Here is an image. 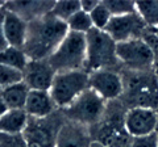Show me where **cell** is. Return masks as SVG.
I'll return each mask as SVG.
<instances>
[{"label": "cell", "mask_w": 158, "mask_h": 147, "mask_svg": "<svg viewBox=\"0 0 158 147\" xmlns=\"http://www.w3.org/2000/svg\"><path fill=\"white\" fill-rule=\"evenodd\" d=\"M92 142L90 127L65 118L57 133L56 147H91Z\"/></svg>", "instance_id": "cell-13"}, {"label": "cell", "mask_w": 158, "mask_h": 147, "mask_svg": "<svg viewBox=\"0 0 158 147\" xmlns=\"http://www.w3.org/2000/svg\"><path fill=\"white\" fill-rule=\"evenodd\" d=\"M23 81H24L23 71L11 66L0 65V87H2V89L15 84H19V83H23Z\"/></svg>", "instance_id": "cell-24"}, {"label": "cell", "mask_w": 158, "mask_h": 147, "mask_svg": "<svg viewBox=\"0 0 158 147\" xmlns=\"http://www.w3.org/2000/svg\"><path fill=\"white\" fill-rule=\"evenodd\" d=\"M0 147H28V142L23 134L0 133Z\"/></svg>", "instance_id": "cell-27"}, {"label": "cell", "mask_w": 158, "mask_h": 147, "mask_svg": "<svg viewBox=\"0 0 158 147\" xmlns=\"http://www.w3.org/2000/svg\"><path fill=\"white\" fill-rule=\"evenodd\" d=\"M131 147H158V137L154 133L132 138Z\"/></svg>", "instance_id": "cell-29"}, {"label": "cell", "mask_w": 158, "mask_h": 147, "mask_svg": "<svg viewBox=\"0 0 158 147\" xmlns=\"http://www.w3.org/2000/svg\"><path fill=\"white\" fill-rule=\"evenodd\" d=\"M29 116L24 109H9L0 118V133L23 134L28 125Z\"/></svg>", "instance_id": "cell-18"}, {"label": "cell", "mask_w": 158, "mask_h": 147, "mask_svg": "<svg viewBox=\"0 0 158 147\" xmlns=\"http://www.w3.org/2000/svg\"><path fill=\"white\" fill-rule=\"evenodd\" d=\"M87 88H90V74L86 70L57 72L49 93L57 109L63 110Z\"/></svg>", "instance_id": "cell-6"}, {"label": "cell", "mask_w": 158, "mask_h": 147, "mask_svg": "<svg viewBox=\"0 0 158 147\" xmlns=\"http://www.w3.org/2000/svg\"><path fill=\"white\" fill-rule=\"evenodd\" d=\"M146 28V24L140 14L135 12L124 16H113L104 32L116 43H120L133 38H141Z\"/></svg>", "instance_id": "cell-10"}, {"label": "cell", "mask_w": 158, "mask_h": 147, "mask_svg": "<svg viewBox=\"0 0 158 147\" xmlns=\"http://www.w3.org/2000/svg\"><path fill=\"white\" fill-rule=\"evenodd\" d=\"M90 88L107 102L118 100L124 91L123 77L118 70H98L90 72Z\"/></svg>", "instance_id": "cell-11"}, {"label": "cell", "mask_w": 158, "mask_h": 147, "mask_svg": "<svg viewBox=\"0 0 158 147\" xmlns=\"http://www.w3.org/2000/svg\"><path fill=\"white\" fill-rule=\"evenodd\" d=\"M67 33V24L49 12L28 22L27 40L23 50L29 61L49 59Z\"/></svg>", "instance_id": "cell-1"}, {"label": "cell", "mask_w": 158, "mask_h": 147, "mask_svg": "<svg viewBox=\"0 0 158 147\" xmlns=\"http://www.w3.org/2000/svg\"><path fill=\"white\" fill-rule=\"evenodd\" d=\"M116 55L121 68L129 71H146L154 68L156 58L142 38L120 42L116 45Z\"/></svg>", "instance_id": "cell-8"}, {"label": "cell", "mask_w": 158, "mask_h": 147, "mask_svg": "<svg viewBox=\"0 0 158 147\" xmlns=\"http://www.w3.org/2000/svg\"><path fill=\"white\" fill-rule=\"evenodd\" d=\"M113 16H124V14L135 13L136 11V2L129 0H106L103 2Z\"/></svg>", "instance_id": "cell-26"}, {"label": "cell", "mask_w": 158, "mask_h": 147, "mask_svg": "<svg viewBox=\"0 0 158 147\" xmlns=\"http://www.w3.org/2000/svg\"><path fill=\"white\" fill-rule=\"evenodd\" d=\"M107 101L94 89L87 88L74 100L66 109L61 110L66 120L79 122L91 127L103 118Z\"/></svg>", "instance_id": "cell-7"}, {"label": "cell", "mask_w": 158, "mask_h": 147, "mask_svg": "<svg viewBox=\"0 0 158 147\" xmlns=\"http://www.w3.org/2000/svg\"><path fill=\"white\" fill-rule=\"evenodd\" d=\"M24 83L31 91H49L52 88L56 71L45 61H29L24 68Z\"/></svg>", "instance_id": "cell-14"}, {"label": "cell", "mask_w": 158, "mask_h": 147, "mask_svg": "<svg viewBox=\"0 0 158 147\" xmlns=\"http://www.w3.org/2000/svg\"><path fill=\"white\" fill-rule=\"evenodd\" d=\"M124 91L120 97L128 109L148 108L158 110V77L154 68L146 71L120 70Z\"/></svg>", "instance_id": "cell-2"}, {"label": "cell", "mask_w": 158, "mask_h": 147, "mask_svg": "<svg viewBox=\"0 0 158 147\" xmlns=\"http://www.w3.org/2000/svg\"><path fill=\"white\" fill-rule=\"evenodd\" d=\"M141 38L144 40L146 45L149 46L152 53L154 54L156 61H158V36L154 30V28H146Z\"/></svg>", "instance_id": "cell-28"}, {"label": "cell", "mask_w": 158, "mask_h": 147, "mask_svg": "<svg viewBox=\"0 0 158 147\" xmlns=\"http://www.w3.org/2000/svg\"><path fill=\"white\" fill-rule=\"evenodd\" d=\"M87 58L86 34L69 32L48 62L56 72L85 70Z\"/></svg>", "instance_id": "cell-5"}, {"label": "cell", "mask_w": 158, "mask_h": 147, "mask_svg": "<svg viewBox=\"0 0 158 147\" xmlns=\"http://www.w3.org/2000/svg\"><path fill=\"white\" fill-rule=\"evenodd\" d=\"M56 2H11L4 3L3 8L6 11L19 14L25 21H32L37 17L52 12Z\"/></svg>", "instance_id": "cell-17"}, {"label": "cell", "mask_w": 158, "mask_h": 147, "mask_svg": "<svg viewBox=\"0 0 158 147\" xmlns=\"http://www.w3.org/2000/svg\"><path fill=\"white\" fill-rule=\"evenodd\" d=\"M24 110L32 118H45L57 110L49 91H31Z\"/></svg>", "instance_id": "cell-16"}, {"label": "cell", "mask_w": 158, "mask_h": 147, "mask_svg": "<svg viewBox=\"0 0 158 147\" xmlns=\"http://www.w3.org/2000/svg\"><path fill=\"white\" fill-rule=\"evenodd\" d=\"M154 71H156V75L158 77V61H156V63H154Z\"/></svg>", "instance_id": "cell-33"}, {"label": "cell", "mask_w": 158, "mask_h": 147, "mask_svg": "<svg viewBox=\"0 0 158 147\" xmlns=\"http://www.w3.org/2000/svg\"><path fill=\"white\" fill-rule=\"evenodd\" d=\"M67 26H69V32H75V33H82V34H87L88 32L94 29L90 13H87L85 11H79L77 12L74 16H71L67 20Z\"/></svg>", "instance_id": "cell-22"}, {"label": "cell", "mask_w": 158, "mask_h": 147, "mask_svg": "<svg viewBox=\"0 0 158 147\" xmlns=\"http://www.w3.org/2000/svg\"><path fill=\"white\" fill-rule=\"evenodd\" d=\"M92 25L95 29H99V30H104L107 28V25L110 24L112 14L108 11V8L106 7V4L103 2H99V4L96 6V8L90 13Z\"/></svg>", "instance_id": "cell-25"}, {"label": "cell", "mask_w": 158, "mask_h": 147, "mask_svg": "<svg viewBox=\"0 0 158 147\" xmlns=\"http://www.w3.org/2000/svg\"><path fill=\"white\" fill-rule=\"evenodd\" d=\"M9 109H8V106L6 105V102H4V100L2 99V97H0V118H2V117L4 116L7 113Z\"/></svg>", "instance_id": "cell-32"}, {"label": "cell", "mask_w": 158, "mask_h": 147, "mask_svg": "<svg viewBox=\"0 0 158 147\" xmlns=\"http://www.w3.org/2000/svg\"><path fill=\"white\" fill-rule=\"evenodd\" d=\"M4 16H6V11L3 7H0V53L9 47L6 40V34H4Z\"/></svg>", "instance_id": "cell-30"}, {"label": "cell", "mask_w": 158, "mask_h": 147, "mask_svg": "<svg viewBox=\"0 0 158 147\" xmlns=\"http://www.w3.org/2000/svg\"><path fill=\"white\" fill-rule=\"evenodd\" d=\"M27 32H28V21H25L16 13L6 11L4 34H6V40L8 45L12 47L23 49L27 40Z\"/></svg>", "instance_id": "cell-15"}, {"label": "cell", "mask_w": 158, "mask_h": 147, "mask_svg": "<svg viewBox=\"0 0 158 147\" xmlns=\"http://www.w3.org/2000/svg\"><path fill=\"white\" fill-rule=\"evenodd\" d=\"M158 122V112L148 108H132L127 110L125 127L132 138L154 133Z\"/></svg>", "instance_id": "cell-12"}, {"label": "cell", "mask_w": 158, "mask_h": 147, "mask_svg": "<svg viewBox=\"0 0 158 147\" xmlns=\"http://www.w3.org/2000/svg\"><path fill=\"white\" fill-rule=\"evenodd\" d=\"M28 57L25 55L23 49L9 46L4 51L0 53V65H6L17 68L20 71H24V68L28 65Z\"/></svg>", "instance_id": "cell-20"}, {"label": "cell", "mask_w": 158, "mask_h": 147, "mask_svg": "<svg viewBox=\"0 0 158 147\" xmlns=\"http://www.w3.org/2000/svg\"><path fill=\"white\" fill-rule=\"evenodd\" d=\"M158 112V110H157ZM156 134H157V137H158V122H157V127H156Z\"/></svg>", "instance_id": "cell-35"}, {"label": "cell", "mask_w": 158, "mask_h": 147, "mask_svg": "<svg viewBox=\"0 0 158 147\" xmlns=\"http://www.w3.org/2000/svg\"><path fill=\"white\" fill-rule=\"evenodd\" d=\"M65 121V116L61 110H56L45 118L29 117L28 125L23 135L28 143H37L42 147H56V138L59 127Z\"/></svg>", "instance_id": "cell-9"}, {"label": "cell", "mask_w": 158, "mask_h": 147, "mask_svg": "<svg viewBox=\"0 0 158 147\" xmlns=\"http://www.w3.org/2000/svg\"><path fill=\"white\" fill-rule=\"evenodd\" d=\"M127 110L120 99L108 101L103 118L90 127L92 141L104 147H131L132 137L125 127Z\"/></svg>", "instance_id": "cell-3"}, {"label": "cell", "mask_w": 158, "mask_h": 147, "mask_svg": "<svg viewBox=\"0 0 158 147\" xmlns=\"http://www.w3.org/2000/svg\"><path fill=\"white\" fill-rule=\"evenodd\" d=\"M29 92H31L29 87L23 81L2 89L0 97L4 100L8 109H24Z\"/></svg>", "instance_id": "cell-19"}, {"label": "cell", "mask_w": 158, "mask_h": 147, "mask_svg": "<svg viewBox=\"0 0 158 147\" xmlns=\"http://www.w3.org/2000/svg\"><path fill=\"white\" fill-rule=\"evenodd\" d=\"M91 147H104V146H102L100 143H96V142H92V145Z\"/></svg>", "instance_id": "cell-34"}, {"label": "cell", "mask_w": 158, "mask_h": 147, "mask_svg": "<svg viewBox=\"0 0 158 147\" xmlns=\"http://www.w3.org/2000/svg\"><path fill=\"white\" fill-rule=\"evenodd\" d=\"M99 2H94V0H82L81 2V9L87 13H91L94 9L96 8Z\"/></svg>", "instance_id": "cell-31"}, {"label": "cell", "mask_w": 158, "mask_h": 147, "mask_svg": "<svg viewBox=\"0 0 158 147\" xmlns=\"http://www.w3.org/2000/svg\"><path fill=\"white\" fill-rule=\"evenodd\" d=\"M87 58L85 70L90 74L98 70H121L116 55L117 43L104 30L91 29L86 34Z\"/></svg>", "instance_id": "cell-4"}, {"label": "cell", "mask_w": 158, "mask_h": 147, "mask_svg": "<svg viewBox=\"0 0 158 147\" xmlns=\"http://www.w3.org/2000/svg\"><path fill=\"white\" fill-rule=\"evenodd\" d=\"M154 30H156V33H157V36H158V26H156V28H154Z\"/></svg>", "instance_id": "cell-36"}, {"label": "cell", "mask_w": 158, "mask_h": 147, "mask_svg": "<svg viewBox=\"0 0 158 147\" xmlns=\"http://www.w3.org/2000/svg\"><path fill=\"white\" fill-rule=\"evenodd\" d=\"M81 11V2L78 0H63V2H56L52 9V13L59 20L67 22L71 16Z\"/></svg>", "instance_id": "cell-23"}, {"label": "cell", "mask_w": 158, "mask_h": 147, "mask_svg": "<svg viewBox=\"0 0 158 147\" xmlns=\"http://www.w3.org/2000/svg\"><path fill=\"white\" fill-rule=\"evenodd\" d=\"M136 11L148 28L158 26V0L136 2Z\"/></svg>", "instance_id": "cell-21"}, {"label": "cell", "mask_w": 158, "mask_h": 147, "mask_svg": "<svg viewBox=\"0 0 158 147\" xmlns=\"http://www.w3.org/2000/svg\"><path fill=\"white\" fill-rule=\"evenodd\" d=\"M0 93H2V87H0Z\"/></svg>", "instance_id": "cell-37"}]
</instances>
